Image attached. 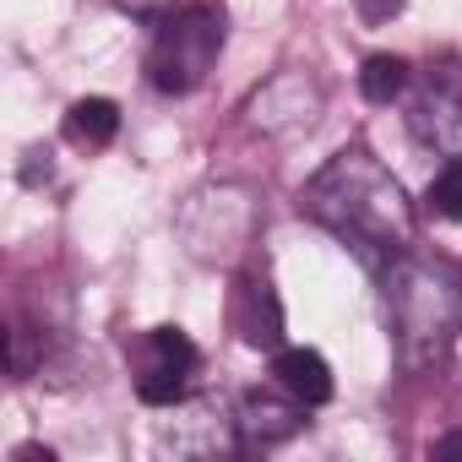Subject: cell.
I'll return each mask as SVG.
<instances>
[{"label": "cell", "instance_id": "obj_1", "mask_svg": "<svg viewBox=\"0 0 462 462\" xmlns=\"http://www.w3.org/2000/svg\"><path fill=\"white\" fill-rule=\"evenodd\" d=\"M300 207H305V217H316L321 228H332L343 245H354L370 267H392L397 256H408L413 223H419L402 180L370 147L332 152L310 174Z\"/></svg>", "mask_w": 462, "mask_h": 462}, {"label": "cell", "instance_id": "obj_2", "mask_svg": "<svg viewBox=\"0 0 462 462\" xmlns=\"http://www.w3.org/2000/svg\"><path fill=\"white\" fill-rule=\"evenodd\" d=\"M386 316L397 332L402 370H430L462 321V289L440 267H430L419 256H397L386 267Z\"/></svg>", "mask_w": 462, "mask_h": 462}, {"label": "cell", "instance_id": "obj_3", "mask_svg": "<svg viewBox=\"0 0 462 462\" xmlns=\"http://www.w3.org/2000/svg\"><path fill=\"white\" fill-rule=\"evenodd\" d=\"M223 55V12L217 6H180L163 17L152 50H147V82L169 98L196 93Z\"/></svg>", "mask_w": 462, "mask_h": 462}, {"label": "cell", "instance_id": "obj_4", "mask_svg": "<svg viewBox=\"0 0 462 462\" xmlns=\"http://www.w3.org/2000/svg\"><path fill=\"white\" fill-rule=\"evenodd\" d=\"M196 370H201V354H196V343L180 327L142 332V343H136V397L147 408L185 402L190 386H196Z\"/></svg>", "mask_w": 462, "mask_h": 462}, {"label": "cell", "instance_id": "obj_5", "mask_svg": "<svg viewBox=\"0 0 462 462\" xmlns=\"http://www.w3.org/2000/svg\"><path fill=\"white\" fill-rule=\"evenodd\" d=\"M158 446L174 457H217L240 446V419L217 397H185L169 408V419L158 424Z\"/></svg>", "mask_w": 462, "mask_h": 462}, {"label": "cell", "instance_id": "obj_6", "mask_svg": "<svg viewBox=\"0 0 462 462\" xmlns=\"http://www.w3.org/2000/svg\"><path fill=\"white\" fill-rule=\"evenodd\" d=\"M316 109H321V88L305 77V71H283V77H273L256 98H251V125H262V131H273V136H283V131H300V125H310L316 120Z\"/></svg>", "mask_w": 462, "mask_h": 462}, {"label": "cell", "instance_id": "obj_7", "mask_svg": "<svg viewBox=\"0 0 462 462\" xmlns=\"http://www.w3.org/2000/svg\"><path fill=\"white\" fill-rule=\"evenodd\" d=\"M235 419H240V446L273 451V446H283V440H294L305 430V402L289 397L283 386L278 392H245Z\"/></svg>", "mask_w": 462, "mask_h": 462}, {"label": "cell", "instance_id": "obj_8", "mask_svg": "<svg viewBox=\"0 0 462 462\" xmlns=\"http://www.w3.org/2000/svg\"><path fill=\"white\" fill-rule=\"evenodd\" d=\"M235 332H240L251 348H267V354L283 348V305H278L273 283L256 278V273L240 278V289H235Z\"/></svg>", "mask_w": 462, "mask_h": 462}, {"label": "cell", "instance_id": "obj_9", "mask_svg": "<svg viewBox=\"0 0 462 462\" xmlns=\"http://www.w3.org/2000/svg\"><path fill=\"white\" fill-rule=\"evenodd\" d=\"M413 136L440 147V152H462V93L457 88H430L413 98V115H408Z\"/></svg>", "mask_w": 462, "mask_h": 462}, {"label": "cell", "instance_id": "obj_10", "mask_svg": "<svg viewBox=\"0 0 462 462\" xmlns=\"http://www.w3.org/2000/svg\"><path fill=\"white\" fill-rule=\"evenodd\" d=\"M273 381H278L289 397H300L305 408L332 402V365H327L316 348H278V354H273Z\"/></svg>", "mask_w": 462, "mask_h": 462}, {"label": "cell", "instance_id": "obj_11", "mask_svg": "<svg viewBox=\"0 0 462 462\" xmlns=\"http://www.w3.org/2000/svg\"><path fill=\"white\" fill-rule=\"evenodd\" d=\"M66 142L71 147H88V152H98V147H109L115 142V131H120V104L115 98H77L71 109H66Z\"/></svg>", "mask_w": 462, "mask_h": 462}, {"label": "cell", "instance_id": "obj_12", "mask_svg": "<svg viewBox=\"0 0 462 462\" xmlns=\"http://www.w3.org/2000/svg\"><path fill=\"white\" fill-rule=\"evenodd\" d=\"M359 93H365L370 104L402 98V93H408V60H402V55H370V60L359 66Z\"/></svg>", "mask_w": 462, "mask_h": 462}, {"label": "cell", "instance_id": "obj_13", "mask_svg": "<svg viewBox=\"0 0 462 462\" xmlns=\"http://www.w3.org/2000/svg\"><path fill=\"white\" fill-rule=\"evenodd\" d=\"M424 212L440 217V223H457V217H462V152H451V158L435 169V180H430V190H424Z\"/></svg>", "mask_w": 462, "mask_h": 462}, {"label": "cell", "instance_id": "obj_14", "mask_svg": "<svg viewBox=\"0 0 462 462\" xmlns=\"http://www.w3.org/2000/svg\"><path fill=\"white\" fill-rule=\"evenodd\" d=\"M115 6L131 12V17H142V23H163L174 12V0H115Z\"/></svg>", "mask_w": 462, "mask_h": 462}, {"label": "cell", "instance_id": "obj_15", "mask_svg": "<svg viewBox=\"0 0 462 462\" xmlns=\"http://www.w3.org/2000/svg\"><path fill=\"white\" fill-rule=\"evenodd\" d=\"M435 457H462V430L440 435V440H435Z\"/></svg>", "mask_w": 462, "mask_h": 462}, {"label": "cell", "instance_id": "obj_16", "mask_svg": "<svg viewBox=\"0 0 462 462\" xmlns=\"http://www.w3.org/2000/svg\"><path fill=\"white\" fill-rule=\"evenodd\" d=\"M457 289H462V283H457Z\"/></svg>", "mask_w": 462, "mask_h": 462}]
</instances>
